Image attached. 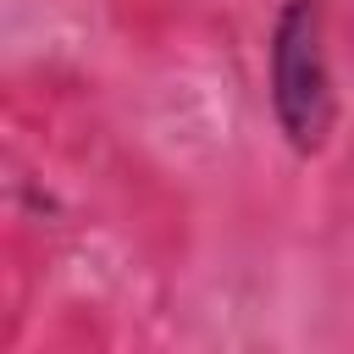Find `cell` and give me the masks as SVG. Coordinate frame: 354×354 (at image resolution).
Instances as JSON below:
<instances>
[{
	"mask_svg": "<svg viewBox=\"0 0 354 354\" xmlns=\"http://www.w3.org/2000/svg\"><path fill=\"white\" fill-rule=\"evenodd\" d=\"M266 100L271 122L293 155H321L337 122L332 55H326V0H282L266 39Z\"/></svg>",
	"mask_w": 354,
	"mask_h": 354,
	"instance_id": "6da1fadb",
	"label": "cell"
}]
</instances>
